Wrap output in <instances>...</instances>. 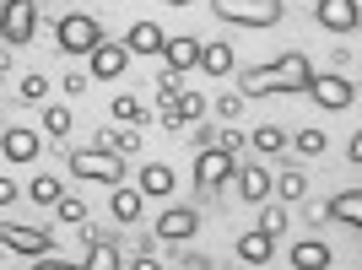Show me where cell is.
<instances>
[{
	"mask_svg": "<svg viewBox=\"0 0 362 270\" xmlns=\"http://www.w3.org/2000/svg\"><path fill=\"white\" fill-rule=\"evenodd\" d=\"M308 81H314V65H308V54H276L271 65H249V71L238 76V98H271V92H308Z\"/></svg>",
	"mask_w": 362,
	"mask_h": 270,
	"instance_id": "6da1fadb",
	"label": "cell"
},
{
	"mask_svg": "<svg viewBox=\"0 0 362 270\" xmlns=\"http://www.w3.org/2000/svg\"><path fill=\"white\" fill-rule=\"evenodd\" d=\"M54 44H60V54H92V49L103 44V28H98V16H60L54 22Z\"/></svg>",
	"mask_w": 362,
	"mask_h": 270,
	"instance_id": "7a4b0ae2",
	"label": "cell"
},
{
	"mask_svg": "<svg viewBox=\"0 0 362 270\" xmlns=\"http://www.w3.org/2000/svg\"><path fill=\"white\" fill-rule=\"evenodd\" d=\"M233 168H238V157L222 146H200L195 157V189L200 195H222L227 184H233Z\"/></svg>",
	"mask_w": 362,
	"mask_h": 270,
	"instance_id": "3957f363",
	"label": "cell"
},
{
	"mask_svg": "<svg viewBox=\"0 0 362 270\" xmlns=\"http://www.w3.org/2000/svg\"><path fill=\"white\" fill-rule=\"evenodd\" d=\"M211 11L238 28H276L281 22V0H211Z\"/></svg>",
	"mask_w": 362,
	"mask_h": 270,
	"instance_id": "277c9868",
	"label": "cell"
},
{
	"mask_svg": "<svg viewBox=\"0 0 362 270\" xmlns=\"http://www.w3.org/2000/svg\"><path fill=\"white\" fill-rule=\"evenodd\" d=\"M0 38L11 49L33 44L38 38V6L33 0H0Z\"/></svg>",
	"mask_w": 362,
	"mask_h": 270,
	"instance_id": "5b68a950",
	"label": "cell"
},
{
	"mask_svg": "<svg viewBox=\"0 0 362 270\" xmlns=\"http://www.w3.org/2000/svg\"><path fill=\"white\" fill-rule=\"evenodd\" d=\"M71 173L76 179H92V184H124V157H114V151H71Z\"/></svg>",
	"mask_w": 362,
	"mask_h": 270,
	"instance_id": "8992f818",
	"label": "cell"
},
{
	"mask_svg": "<svg viewBox=\"0 0 362 270\" xmlns=\"http://www.w3.org/2000/svg\"><path fill=\"white\" fill-rule=\"evenodd\" d=\"M308 98H314L325 114H341V108L357 103V81H346L341 71H330V76H319V71H314V81H308Z\"/></svg>",
	"mask_w": 362,
	"mask_h": 270,
	"instance_id": "52a82bcc",
	"label": "cell"
},
{
	"mask_svg": "<svg viewBox=\"0 0 362 270\" xmlns=\"http://www.w3.org/2000/svg\"><path fill=\"white\" fill-rule=\"evenodd\" d=\"M0 243L16 254H54V238L44 227H22V222H0Z\"/></svg>",
	"mask_w": 362,
	"mask_h": 270,
	"instance_id": "ba28073f",
	"label": "cell"
},
{
	"mask_svg": "<svg viewBox=\"0 0 362 270\" xmlns=\"http://www.w3.org/2000/svg\"><path fill=\"white\" fill-rule=\"evenodd\" d=\"M124 65H130V49L114 44V38H103V44L87 54V76L92 81H114V76H124Z\"/></svg>",
	"mask_w": 362,
	"mask_h": 270,
	"instance_id": "9c48e42d",
	"label": "cell"
},
{
	"mask_svg": "<svg viewBox=\"0 0 362 270\" xmlns=\"http://www.w3.org/2000/svg\"><path fill=\"white\" fill-rule=\"evenodd\" d=\"M200 233V211L195 206H168L163 216H157V238H168V243H189Z\"/></svg>",
	"mask_w": 362,
	"mask_h": 270,
	"instance_id": "30bf717a",
	"label": "cell"
},
{
	"mask_svg": "<svg viewBox=\"0 0 362 270\" xmlns=\"http://www.w3.org/2000/svg\"><path fill=\"white\" fill-rule=\"evenodd\" d=\"M0 151H6L11 168L33 163V157H38V130H33V124H6V130H0Z\"/></svg>",
	"mask_w": 362,
	"mask_h": 270,
	"instance_id": "8fae6325",
	"label": "cell"
},
{
	"mask_svg": "<svg viewBox=\"0 0 362 270\" xmlns=\"http://www.w3.org/2000/svg\"><path fill=\"white\" fill-rule=\"evenodd\" d=\"M319 28L335 33V38H346V33H357V0H319L314 6Z\"/></svg>",
	"mask_w": 362,
	"mask_h": 270,
	"instance_id": "7c38bea8",
	"label": "cell"
},
{
	"mask_svg": "<svg viewBox=\"0 0 362 270\" xmlns=\"http://www.w3.org/2000/svg\"><path fill=\"white\" fill-rule=\"evenodd\" d=\"M233 184H238V195L249 200V206H259V200H271V168H233Z\"/></svg>",
	"mask_w": 362,
	"mask_h": 270,
	"instance_id": "4fadbf2b",
	"label": "cell"
},
{
	"mask_svg": "<svg viewBox=\"0 0 362 270\" xmlns=\"http://www.w3.org/2000/svg\"><path fill=\"white\" fill-rule=\"evenodd\" d=\"M163 44H168V33L157 28V22H146V16L130 22V33H124V49H130V54H163Z\"/></svg>",
	"mask_w": 362,
	"mask_h": 270,
	"instance_id": "5bb4252c",
	"label": "cell"
},
{
	"mask_svg": "<svg viewBox=\"0 0 362 270\" xmlns=\"http://www.w3.org/2000/svg\"><path fill=\"white\" fill-rule=\"evenodd\" d=\"M206 119V98L200 92H179L173 103H163V124H195Z\"/></svg>",
	"mask_w": 362,
	"mask_h": 270,
	"instance_id": "9a60e30c",
	"label": "cell"
},
{
	"mask_svg": "<svg viewBox=\"0 0 362 270\" xmlns=\"http://www.w3.org/2000/svg\"><path fill=\"white\" fill-rule=\"evenodd\" d=\"M200 71L211 76V81H222V76H233V44H222V38H211V44H200Z\"/></svg>",
	"mask_w": 362,
	"mask_h": 270,
	"instance_id": "2e32d148",
	"label": "cell"
},
{
	"mask_svg": "<svg viewBox=\"0 0 362 270\" xmlns=\"http://www.w3.org/2000/svg\"><path fill=\"white\" fill-rule=\"evenodd\" d=\"M173 184H179V179H173V168H168V163H146L136 189H141V195H151V200H168V195H173Z\"/></svg>",
	"mask_w": 362,
	"mask_h": 270,
	"instance_id": "e0dca14e",
	"label": "cell"
},
{
	"mask_svg": "<svg viewBox=\"0 0 362 270\" xmlns=\"http://www.w3.org/2000/svg\"><path fill=\"white\" fill-rule=\"evenodd\" d=\"M330 222H346V227H362V189H341V195L325 206Z\"/></svg>",
	"mask_w": 362,
	"mask_h": 270,
	"instance_id": "ac0fdd59",
	"label": "cell"
},
{
	"mask_svg": "<svg viewBox=\"0 0 362 270\" xmlns=\"http://www.w3.org/2000/svg\"><path fill=\"white\" fill-rule=\"evenodd\" d=\"M141 189H124V184H114V200H108V211H114V222L119 227H130V222H141Z\"/></svg>",
	"mask_w": 362,
	"mask_h": 270,
	"instance_id": "d6986e66",
	"label": "cell"
},
{
	"mask_svg": "<svg viewBox=\"0 0 362 270\" xmlns=\"http://www.w3.org/2000/svg\"><path fill=\"white\" fill-rule=\"evenodd\" d=\"M163 54H168V71H189V65L200 60V38H168L163 44Z\"/></svg>",
	"mask_w": 362,
	"mask_h": 270,
	"instance_id": "ffe728a7",
	"label": "cell"
},
{
	"mask_svg": "<svg viewBox=\"0 0 362 270\" xmlns=\"http://www.w3.org/2000/svg\"><path fill=\"white\" fill-rule=\"evenodd\" d=\"M330 259H335V254H330L319 238H303L298 249H292V270H325Z\"/></svg>",
	"mask_w": 362,
	"mask_h": 270,
	"instance_id": "44dd1931",
	"label": "cell"
},
{
	"mask_svg": "<svg viewBox=\"0 0 362 270\" xmlns=\"http://www.w3.org/2000/svg\"><path fill=\"white\" fill-rule=\"evenodd\" d=\"M271 233H259V227H255V233H243V238H238V259H243V265H265V259H271Z\"/></svg>",
	"mask_w": 362,
	"mask_h": 270,
	"instance_id": "7402d4cb",
	"label": "cell"
},
{
	"mask_svg": "<svg viewBox=\"0 0 362 270\" xmlns=\"http://www.w3.org/2000/svg\"><path fill=\"white\" fill-rule=\"evenodd\" d=\"M271 195H281L287 206H298V200L308 195V179H303L298 168H287V173H271Z\"/></svg>",
	"mask_w": 362,
	"mask_h": 270,
	"instance_id": "603a6c76",
	"label": "cell"
},
{
	"mask_svg": "<svg viewBox=\"0 0 362 270\" xmlns=\"http://www.w3.org/2000/svg\"><path fill=\"white\" fill-rule=\"evenodd\" d=\"M98 146L114 151V157H136V151H141V135L136 130H103V135H98Z\"/></svg>",
	"mask_w": 362,
	"mask_h": 270,
	"instance_id": "cb8c5ba5",
	"label": "cell"
},
{
	"mask_svg": "<svg viewBox=\"0 0 362 270\" xmlns=\"http://www.w3.org/2000/svg\"><path fill=\"white\" fill-rule=\"evenodd\" d=\"M108 114H114L119 124H146V103H141V98H130V92H119V98L108 103Z\"/></svg>",
	"mask_w": 362,
	"mask_h": 270,
	"instance_id": "d4e9b609",
	"label": "cell"
},
{
	"mask_svg": "<svg viewBox=\"0 0 362 270\" xmlns=\"http://www.w3.org/2000/svg\"><path fill=\"white\" fill-rule=\"evenodd\" d=\"M292 135L281 130V124H255V151H265V157H276V151H287Z\"/></svg>",
	"mask_w": 362,
	"mask_h": 270,
	"instance_id": "484cf974",
	"label": "cell"
},
{
	"mask_svg": "<svg viewBox=\"0 0 362 270\" xmlns=\"http://www.w3.org/2000/svg\"><path fill=\"white\" fill-rule=\"evenodd\" d=\"M60 195H65V189H60V179H54V173H38V179L28 184V200H33V206H54Z\"/></svg>",
	"mask_w": 362,
	"mask_h": 270,
	"instance_id": "4316f807",
	"label": "cell"
},
{
	"mask_svg": "<svg viewBox=\"0 0 362 270\" xmlns=\"http://www.w3.org/2000/svg\"><path fill=\"white\" fill-rule=\"evenodd\" d=\"M71 124H76V119H71V108H65V103H49V108H44V130L54 135V141H60V135H71Z\"/></svg>",
	"mask_w": 362,
	"mask_h": 270,
	"instance_id": "83f0119b",
	"label": "cell"
},
{
	"mask_svg": "<svg viewBox=\"0 0 362 270\" xmlns=\"http://www.w3.org/2000/svg\"><path fill=\"white\" fill-rule=\"evenodd\" d=\"M259 206H265V200H259ZM259 233L281 238V233H287V206H265V211H259Z\"/></svg>",
	"mask_w": 362,
	"mask_h": 270,
	"instance_id": "f1b7e54d",
	"label": "cell"
},
{
	"mask_svg": "<svg viewBox=\"0 0 362 270\" xmlns=\"http://www.w3.org/2000/svg\"><path fill=\"white\" fill-rule=\"evenodd\" d=\"M325 146H330V141H325L319 124H303V130H298V151H303V157H319Z\"/></svg>",
	"mask_w": 362,
	"mask_h": 270,
	"instance_id": "f546056e",
	"label": "cell"
},
{
	"mask_svg": "<svg viewBox=\"0 0 362 270\" xmlns=\"http://www.w3.org/2000/svg\"><path fill=\"white\" fill-rule=\"evenodd\" d=\"M119 265H124V254H119V249H108V243H98V249L87 254V270H119Z\"/></svg>",
	"mask_w": 362,
	"mask_h": 270,
	"instance_id": "4dcf8cb0",
	"label": "cell"
},
{
	"mask_svg": "<svg viewBox=\"0 0 362 270\" xmlns=\"http://www.w3.org/2000/svg\"><path fill=\"white\" fill-rule=\"evenodd\" d=\"M179 92H184V76L179 71H163V76H157V103H173Z\"/></svg>",
	"mask_w": 362,
	"mask_h": 270,
	"instance_id": "1f68e13d",
	"label": "cell"
},
{
	"mask_svg": "<svg viewBox=\"0 0 362 270\" xmlns=\"http://www.w3.org/2000/svg\"><path fill=\"white\" fill-rule=\"evenodd\" d=\"M54 211H60V222H71V227H81V222H87V206H81V200H71V195H60V200H54Z\"/></svg>",
	"mask_w": 362,
	"mask_h": 270,
	"instance_id": "d6a6232c",
	"label": "cell"
},
{
	"mask_svg": "<svg viewBox=\"0 0 362 270\" xmlns=\"http://www.w3.org/2000/svg\"><path fill=\"white\" fill-rule=\"evenodd\" d=\"M44 98H49V76L33 71L28 81H22V103H44Z\"/></svg>",
	"mask_w": 362,
	"mask_h": 270,
	"instance_id": "836d02e7",
	"label": "cell"
},
{
	"mask_svg": "<svg viewBox=\"0 0 362 270\" xmlns=\"http://www.w3.org/2000/svg\"><path fill=\"white\" fill-rule=\"evenodd\" d=\"M211 146H222V151H233V157H238V151H243V135H238V130H222Z\"/></svg>",
	"mask_w": 362,
	"mask_h": 270,
	"instance_id": "e575fe53",
	"label": "cell"
},
{
	"mask_svg": "<svg viewBox=\"0 0 362 270\" xmlns=\"http://www.w3.org/2000/svg\"><path fill=\"white\" fill-rule=\"evenodd\" d=\"M216 114H222V119H238V114H243V98H238V92H233V98H222V103H216Z\"/></svg>",
	"mask_w": 362,
	"mask_h": 270,
	"instance_id": "d590c367",
	"label": "cell"
},
{
	"mask_svg": "<svg viewBox=\"0 0 362 270\" xmlns=\"http://www.w3.org/2000/svg\"><path fill=\"white\" fill-rule=\"evenodd\" d=\"M60 87H65V92H71V98H81V92H87V76H65Z\"/></svg>",
	"mask_w": 362,
	"mask_h": 270,
	"instance_id": "8d00e7d4",
	"label": "cell"
},
{
	"mask_svg": "<svg viewBox=\"0 0 362 270\" xmlns=\"http://www.w3.org/2000/svg\"><path fill=\"white\" fill-rule=\"evenodd\" d=\"M11 200H16V184H11V179H0V211L11 206Z\"/></svg>",
	"mask_w": 362,
	"mask_h": 270,
	"instance_id": "74e56055",
	"label": "cell"
},
{
	"mask_svg": "<svg viewBox=\"0 0 362 270\" xmlns=\"http://www.w3.org/2000/svg\"><path fill=\"white\" fill-rule=\"evenodd\" d=\"M6 76H11V54H0V81H6Z\"/></svg>",
	"mask_w": 362,
	"mask_h": 270,
	"instance_id": "f35d334b",
	"label": "cell"
},
{
	"mask_svg": "<svg viewBox=\"0 0 362 270\" xmlns=\"http://www.w3.org/2000/svg\"><path fill=\"white\" fill-rule=\"evenodd\" d=\"M168 6H195V0H168Z\"/></svg>",
	"mask_w": 362,
	"mask_h": 270,
	"instance_id": "ab89813d",
	"label": "cell"
},
{
	"mask_svg": "<svg viewBox=\"0 0 362 270\" xmlns=\"http://www.w3.org/2000/svg\"><path fill=\"white\" fill-rule=\"evenodd\" d=\"M0 130H6V119H0Z\"/></svg>",
	"mask_w": 362,
	"mask_h": 270,
	"instance_id": "60d3db41",
	"label": "cell"
}]
</instances>
